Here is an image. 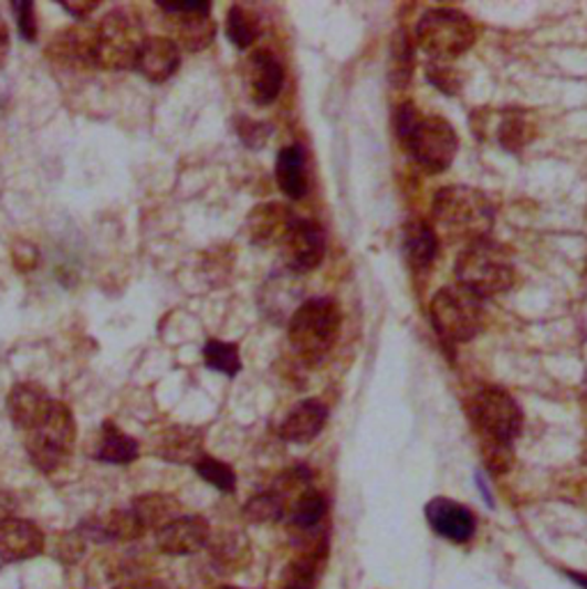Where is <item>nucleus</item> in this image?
Masks as SVG:
<instances>
[{
  "mask_svg": "<svg viewBox=\"0 0 587 589\" xmlns=\"http://www.w3.org/2000/svg\"><path fill=\"white\" fill-rule=\"evenodd\" d=\"M437 234H443L452 243H475L486 239L493 225L491 200L473 189V186H446L431 204Z\"/></svg>",
  "mask_w": 587,
  "mask_h": 589,
  "instance_id": "f257e3e1",
  "label": "nucleus"
},
{
  "mask_svg": "<svg viewBox=\"0 0 587 589\" xmlns=\"http://www.w3.org/2000/svg\"><path fill=\"white\" fill-rule=\"evenodd\" d=\"M454 273L459 285L480 298L510 292L516 281L512 253L489 236L463 248L457 257Z\"/></svg>",
  "mask_w": 587,
  "mask_h": 589,
  "instance_id": "f03ea898",
  "label": "nucleus"
},
{
  "mask_svg": "<svg viewBox=\"0 0 587 589\" xmlns=\"http://www.w3.org/2000/svg\"><path fill=\"white\" fill-rule=\"evenodd\" d=\"M343 328V313L333 298L317 296L301 303L290 317V345L307 362H319L331 354Z\"/></svg>",
  "mask_w": 587,
  "mask_h": 589,
  "instance_id": "7ed1b4c3",
  "label": "nucleus"
},
{
  "mask_svg": "<svg viewBox=\"0 0 587 589\" xmlns=\"http://www.w3.org/2000/svg\"><path fill=\"white\" fill-rule=\"evenodd\" d=\"M76 445V420L63 401L53 399L44 422L25 433V452L33 466L46 475L57 473L70 461Z\"/></svg>",
  "mask_w": 587,
  "mask_h": 589,
  "instance_id": "20e7f679",
  "label": "nucleus"
},
{
  "mask_svg": "<svg viewBox=\"0 0 587 589\" xmlns=\"http://www.w3.org/2000/svg\"><path fill=\"white\" fill-rule=\"evenodd\" d=\"M429 319L446 343H471L484 328V305L467 287H443L431 296Z\"/></svg>",
  "mask_w": 587,
  "mask_h": 589,
  "instance_id": "39448f33",
  "label": "nucleus"
},
{
  "mask_svg": "<svg viewBox=\"0 0 587 589\" xmlns=\"http://www.w3.org/2000/svg\"><path fill=\"white\" fill-rule=\"evenodd\" d=\"M140 25L122 10L106 14L92 28V67L108 72L134 70L143 44Z\"/></svg>",
  "mask_w": 587,
  "mask_h": 589,
  "instance_id": "423d86ee",
  "label": "nucleus"
},
{
  "mask_svg": "<svg viewBox=\"0 0 587 589\" xmlns=\"http://www.w3.org/2000/svg\"><path fill=\"white\" fill-rule=\"evenodd\" d=\"M416 40L427 55L450 62L475 44L478 30L463 12L452 8H434L420 17Z\"/></svg>",
  "mask_w": 587,
  "mask_h": 589,
  "instance_id": "0eeeda50",
  "label": "nucleus"
},
{
  "mask_svg": "<svg viewBox=\"0 0 587 589\" xmlns=\"http://www.w3.org/2000/svg\"><path fill=\"white\" fill-rule=\"evenodd\" d=\"M469 416L482 443L512 445L523 429L516 399L503 388H482L469 404Z\"/></svg>",
  "mask_w": 587,
  "mask_h": 589,
  "instance_id": "6e6552de",
  "label": "nucleus"
},
{
  "mask_svg": "<svg viewBox=\"0 0 587 589\" xmlns=\"http://www.w3.org/2000/svg\"><path fill=\"white\" fill-rule=\"evenodd\" d=\"M407 149L427 172L439 175L452 166L459 149V136L448 119L439 115L422 117L407 143Z\"/></svg>",
  "mask_w": 587,
  "mask_h": 589,
  "instance_id": "1a4fd4ad",
  "label": "nucleus"
},
{
  "mask_svg": "<svg viewBox=\"0 0 587 589\" xmlns=\"http://www.w3.org/2000/svg\"><path fill=\"white\" fill-rule=\"evenodd\" d=\"M326 255V236L319 223L296 219L292 230L281 243L283 264L292 273H307L322 264Z\"/></svg>",
  "mask_w": 587,
  "mask_h": 589,
  "instance_id": "9d476101",
  "label": "nucleus"
},
{
  "mask_svg": "<svg viewBox=\"0 0 587 589\" xmlns=\"http://www.w3.org/2000/svg\"><path fill=\"white\" fill-rule=\"evenodd\" d=\"M46 546L44 533L38 528V523L8 516L0 518V562H25L42 555Z\"/></svg>",
  "mask_w": 587,
  "mask_h": 589,
  "instance_id": "9b49d317",
  "label": "nucleus"
},
{
  "mask_svg": "<svg viewBox=\"0 0 587 589\" xmlns=\"http://www.w3.org/2000/svg\"><path fill=\"white\" fill-rule=\"evenodd\" d=\"M76 530L85 541L92 544H132L145 535V528L132 507L113 509L106 516L87 518Z\"/></svg>",
  "mask_w": 587,
  "mask_h": 589,
  "instance_id": "f8f14e48",
  "label": "nucleus"
},
{
  "mask_svg": "<svg viewBox=\"0 0 587 589\" xmlns=\"http://www.w3.org/2000/svg\"><path fill=\"white\" fill-rule=\"evenodd\" d=\"M209 539H211V528L207 518L181 514L157 533V548L166 555L184 557L202 550L209 544Z\"/></svg>",
  "mask_w": 587,
  "mask_h": 589,
  "instance_id": "ddd939ff",
  "label": "nucleus"
},
{
  "mask_svg": "<svg viewBox=\"0 0 587 589\" xmlns=\"http://www.w3.org/2000/svg\"><path fill=\"white\" fill-rule=\"evenodd\" d=\"M283 83H285V72L281 60L266 49L251 53L249 62H245V87H249L251 97L258 106H269L281 97Z\"/></svg>",
  "mask_w": 587,
  "mask_h": 589,
  "instance_id": "4468645a",
  "label": "nucleus"
},
{
  "mask_svg": "<svg viewBox=\"0 0 587 589\" xmlns=\"http://www.w3.org/2000/svg\"><path fill=\"white\" fill-rule=\"evenodd\" d=\"M424 516H427L429 528L448 541L467 544L475 535L473 512L469 507L459 505L457 501L434 498L424 507Z\"/></svg>",
  "mask_w": 587,
  "mask_h": 589,
  "instance_id": "2eb2a0df",
  "label": "nucleus"
},
{
  "mask_svg": "<svg viewBox=\"0 0 587 589\" xmlns=\"http://www.w3.org/2000/svg\"><path fill=\"white\" fill-rule=\"evenodd\" d=\"M294 223L296 215L287 204L264 202L249 213V219H245V232H249V239L255 245H281Z\"/></svg>",
  "mask_w": 587,
  "mask_h": 589,
  "instance_id": "dca6fc26",
  "label": "nucleus"
},
{
  "mask_svg": "<svg viewBox=\"0 0 587 589\" xmlns=\"http://www.w3.org/2000/svg\"><path fill=\"white\" fill-rule=\"evenodd\" d=\"M179 62L181 53L175 40L151 35L143 40L134 70L149 83H166L179 70Z\"/></svg>",
  "mask_w": 587,
  "mask_h": 589,
  "instance_id": "f3484780",
  "label": "nucleus"
},
{
  "mask_svg": "<svg viewBox=\"0 0 587 589\" xmlns=\"http://www.w3.org/2000/svg\"><path fill=\"white\" fill-rule=\"evenodd\" d=\"M53 407L49 392L38 383H17L8 395V413L17 429L33 431L38 429Z\"/></svg>",
  "mask_w": 587,
  "mask_h": 589,
  "instance_id": "a211bd4d",
  "label": "nucleus"
},
{
  "mask_svg": "<svg viewBox=\"0 0 587 589\" xmlns=\"http://www.w3.org/2000/svg\"><path fill=\"white\" fill-rule=\"evenodd\" d=\"M328 420V409L319 399H303L285 416L281 424V437L290 443L315 441Z\"/></svg>",
  "mask_w": 587,
  "mask_h": 589,
  "instance_id": "6ab92c4d",
  "label": "nucleus"
},
{
  "mask_svg": "<svg viewBox=\"0 0 587 589\" xmlns=\"http://www.w3.org/2000/svg\"><path fill=\"white\" fill-rule=\"evenodd\" d=\"M202 445H205V433L198 427H170L161 433V439L157 441V454L164 461L170 463H198L202 459Z\"/></svg>",
  "mask_w": 587,
  "mask_h": 589,
  "instance_id": "aec40b11",
  "label": "nucleus"
},
{
  "mask_svg": "<svg viewBox=\"0 0 587 589\" xmlns=\"http://www.w3.org/2000/svg\"><path fill=\"white\" fill-rule=\"evenodd\" d=\"M401 248H405V257L411 269L424 271L439 255V234L427 221L411 219L401 232Z\"/></svg>",
  "mask_w": 587,
  "mask_h": 589,
  "instance_id": "412c9836",
  "label": "nucleus"
},
{
  "mask_svg": "<svg viewBox=\"0 0 587 589\" xmlns=\"http://www.w3.org/2000/svg\"><path fill=\"white\" fill-rule=\"evenodd\" d=\"M275 179L281 191L292 200H301L307 193V164L301 145L283 147L277 154Z\"/></svg>",
  "mask_w": 587,
  "mask_h": 589,
  "instance_id": "4be33fe9",
  "label": "nucleus"
},
{
  "mask_svg": "<svg viewBox=\"0 0 587 589\" xmlns=\"http://www.w3.org/2000/svg\"><path fill=\"white\" fill-rule=\"evenodd\" d=\"M134 514L138 516L140 525L147 530L159 533L168 523L181 516V505L168 493H145L134 498L132 503Z\"/></svg>",
  "mask_w": 587,
  "mask_h": 589,
  "instance_id": "5701e85b",
  "label": "nucleus"
},
{
  "mask_svg": "<svg viewBox=\"0 0 587 589\" xmlns=\"http://www.w3.org/2000/svg\"><path fill=\"white\" fill-rule=\"evenodd\" d=\"M138 454L140 445L134 437H129V433H125L113 422H104L95 459L113 463V466H127V463H134L138 459Z\"/></svg>",
  "mask_w": 587,
  "mask_h": 589,
  "instance_id": "b1692460",
  "label": "nucleus"
},
{
  "mask_svg": "<svg viewBox=\"0 0 587 589\" xmlns=\"http://www.w3.org/2000/svg\"><path fill=\"white\" fill-rule=\"evenodd\" d=\"M324 516H326L324 495L315 488H307L298 495L292 509H290L292 530L305 539L311 535H317V528H319V523L324 520Z\"/></svg>",
  "mask_w": 587,
  "mask_h": 589,
  "instance_id": "393cba45",
  "label": "nucleus"
},
{
  "mask_svg": "<svg viewBox=\"0 0 587 589\" xmlns=\"http://www.w3.org/2000/svg\"><path fill=\"white\" fill-rule=\"evenodd\" d=\"M537 138V122L521 108L507 111L499 124V140L507 151H521Z\"/></svg>",
  "mask_w": 587,
  "mask_h": 589,
  "instance_id": "a878e982",
  "label": "nucleus"
},
{
  "mask_svg": "<svg viewBox=\"0 0 587 589\" xmlns=\"http://www.w3.org/2000/svg\"><path fill=\"white\" fill-rule=\"evenodd\" d=\"M177 17L175 35L177 46H184L187 51H205L213 38H216V23L209 14H172Z\"/></svg>",
  "mask_w": 587,
  "mask_h": 589,
  "instance_id": "bb28decb",
  "label": "nucleus"
},
{
  "mask_svg": "<svg viewBox=\"0 0 587 589\" xmlns=\"http://www.w3.org/2000/svg\"><path fill=\"white\" fill-rule=\"evenodd\" d=\"M226 33H228V40L237 49H249L262 33L260 17L249 8L234 6L230 8L228 19H226Z\"/></svg>",
  "mask_w": 587,
  "mask_h": 589,
  "instance_id": "cd10ccee",
  "label": "nucleus"
},
{
  "mask_svg": "<svg viewBox=\"0 0 587 589\" xmlns=\"http://www.w3.org/2000/svg\"><path fill=\"white\" fill-rule=\"evenodd\" d=\"M411 74H413V46L405 30H399L390 42V83L395 87H407Z\"/></svg>",
  "mask_w": 587,
  "mask_h": 589,
  "instance_id": "c85d7f7f",
  "label": "nucleus"
},
{
  "mask_svg": "<svg viewBox=\"0 0 587 589\" xmlns=\"http://www.w3.org/2000/svg\"><path fill=\"white\" fill-rule=\"evenodd\" d=\"M205 365L219 375L226 377H237L241 371V356L239 347L232 343H221V339H209L202 351Z\"/></svg>",
  "mask_w": 587,
  "mask_h": 589,
  "instance_id": "c756f323",
  "label": "nucleus"
},
{
  "mask_svg": "<svg viewBox=\"0 0 587 589\" xmlns=\"http://www.w3.org/2000/svg\"><path fill=\"white\" fill-rule=\"evenodd\" d=\"M317 576H319L317 553H305L285 569L283 589H315Z\"/></svg>",
  "mask_w": 587,
  "mask_h": 589,
  "instance_id": "7c9ffc66",
  "label": "nucleus"
},
{
  "mask_svg": "<svg viewBox=\"0 0 587 589\" xmlns=\"http://www.w3.org/2000/svg\"><path fill=\"white\" fill-rule=\"evenodd\" d=\"M243 516L251 523H275L285 516V503L273 491L260 493L245 503Z\"/></svg>",
  "mask_w": 587,
  "mask_h": 589,
  "instance_id": "2f4dec72",
  "label": "nucleus"
},
{
  "mask_svg": "<svg viewBox=\"0 0 587 589\" xmlns=\"http://www.w3.org/2000/svg\"><path fill=\"white\" fill-rule=\"evenodd\" d=\"M196 473L205 482H209L211 486H216V488L223 491V493H234V488H237V475H234V471L228 466V463H223L219 459H213V456H207L205 454L202 459H198Z\"/></svg>",
  "mask_w": 587,
  "mask_h": 589,
  "instance_id": "473e14b6",
  "label": "nucleus"
},
{
  "mask_svg": "<svg viewBox=\"0 0 587 589\" xmlns=\"http://www.w3.org/2000/svg\"><path fill=\"white\" fill-rule=\"evenodd\" d=\"M427 81L431 85H437L441 92H446V95L454 97L463 85V72L457 70L454 65H450V62L431 60L427 65Z\"/></svg>",
  "mask_w": 587,
  "mask_h": 589,
  "instance_id": "72a5a7b5",
  "label": "nucleus"
},
{
  "mask_svg": "<svg viewBox=\"0 0 587 589\" xmlns=\"http://www.w3.org/2000/svg\"><path fill=\"white\" fill-rule=\"evenodd\" d=\"M237 134L245 147L260 149L271 136V127L264 122H255L251 117H237Z\"/></svg>",
  "mask_w": 587,
  "mask_h": 589,
  "instance_id": "f704fd0d",
  "label": "nucleus"
},
{
  "mask_svg": "<svg viewBox=\"0 0 587 589\" xmlns=\"http://www.w3.org/2000/svg\"><path fill=\"white\" fill-rule=\"evenodd\" d=\"M14 17H17V25H19V35L25 42H35L38 38V17H35V3H30V0H14L12 3Z\"/></svg>",
  "mask_w": 587,
  "mask_h": 589,
  "instance_id": "c9c22d12",
  "label": "nucleus"
},
{
  "mask_svg": "<svg viewBox=\"0 0 587 589\" xmlns=\"http://www.w3.org/2000/svg\"><path fill=\"white\" fill-rule=\"evenodd\" d=\"M484 445V463L493 475H505L512 469V445L503 443H482Z\"/></svg>",
  "mask_w": 587,
  "mask_h": 589,
  "instance_id": "e433bc0d",
  "label": "nucleus"
},
{
  "mask_svg": "<svg viewBox=\"0 0 587 589\" xmlns=\"http://www.w3.org/2000/svg\"><path fill=\"white\" fill-rule=\"evenodd\" d=\"M420 119H422V117H420L418 108H416L411 102L401 104V106L395 111V132H397V138L407 145L409 138H411V134L416 132V127H418V122H420Z\"/></svg>",
  "mask_w": 587,
  "mask_h": 589,
  "instance_id": "4c0bfd02",
  "label": "nucleus"
},
{
  "mask_svg": "<svg viewBox=\"0 0 587 589\" xmlns=\"http://www.w3.org/2000/svg\"><path fill=\"white\" fill-rule=\"evenodd\" d=\"M85 546H87V541L81 537L78 530L65 535L63 539H60V546H57V560L65 562V565H76L85 553Z\"/></svg>",
  "mask_w": 587,
  "mask_h": 589,
  "instance_id": "58836bf2",
  "label": "nucleus"
},
{
  "mask_svg": "<svg viewBox=\"0 0 587 589\" xmlns=\"http://www.w3.org/2000/svg\"><path fill=\"white\" fill-rule=\"evenodd\" d=\"M239 553H241V546H239L237 537H223V539L211 544V555H213L216 565H219V569L237 565L239 557H241Z\"/></svg>",
  "mask_w": 587,
  "mask_h": 589,
  "instance_id": "ea45409f",
  "label": "nucleus"
},
{
  "mask_svg": "<svg viewBox=\"0 0 587 589\" xmlns=\"http://www.w3.org/2000/svg\"><path fill=\"white\" fill-rule=\"evenodd\" d=\"M166 14H209L211 3L207 0H159L157 3Z\"/></svg>",
  "mask_w": 587,
  "mask_h": 589,
  "instance_id": "a19ab883",
  "label": "nucleus"
},
{
  "mask_svg": "<svg viewBox=\"0 0 587 589\" xmlns=\"http://www.w3.org/2000/svg\"><path fill=\"white\" fill-rule=\"evenodd\" d=\"M57 6H63L74 19H87L102 3L99 0H74V3L72 0H60Z\"/></svg>",
  "mask_w": 587,
  "mask_h": 589,
  "instance_id": "79ce46f5",
  "label": "nucleus"
},
{
  "mask_svg": "<svg viewBox=\"0 0 587 589\" xmlns=\"http://www.w3.org/2000/svg\"><path fill=\"white\" fill-rule=\"evenodd\" d=\"M8 55H10V33L6 25H0V70H3Z\"/></svg>",
  "mask_w": 587,
  "mask_h": 589,
  "instance_id": "37998d69",
  "label": "nucleus"
},
{
  "mask_svg": "<svg viewBox=\"0 0 587 589\" xmlns=\"http://www.w3.org/2000/svg\"><path fill=\"white\" fill-rule=\"evenodd\" d=\"M221 589H239V587H234V585H226V587H221Z\"/></svg>",
  "mask_w": 587,
  "mask_h": 589,
  "instance_id": "c03bdc74",
  "label": "nucleus"
}]
</instances>
